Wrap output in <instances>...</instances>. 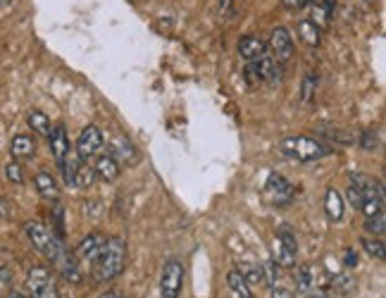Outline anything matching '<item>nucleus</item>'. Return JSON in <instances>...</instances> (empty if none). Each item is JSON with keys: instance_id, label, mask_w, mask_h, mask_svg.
<instances>
[{"instance_id": "f257e3e1", "label": "nucleus", "mask_w": 386, "mask_h": 298, "mask_svg": "<svg viewBox=\"0 0 386 298\" xmlns=\"http://www.w3.org/2000/svg\"><path fill=\"white\" fill-rule=\"evenodd\" d=\"M124 265H126V244L122 237H112L105 241L98 258L91 262V277H93L96 284L112 282L115 277L122 274Z\"/></svg>"}, {"instance_id": "f03ea898", "label": "nucleus", "mask_w": 386, "mask_h": 298, "mask_svg": "<svg viewBox=\"0 0 386 298\" xmlns=\"http://www.w3.org/2000/svg\"><path fill=\"white\" fill-rule=\"evenodd\" d=\"M277 148L282 155L291 158L296 163H315L320 158L329 155V145L313 136H286L279 141Z\"/></svg>"}, {"instance_id": "7ed1b4c3", "label": "nucleus", "mask_w": 386, "mask_h": 298, "mask_svg": "<svg viewBox=\"0 0 386 298\" xmlns=\"http://www.w3.org/2000/svg\"><path fill=\"white\" fill-rule=\"evenodd\" d=\"M24 232H26V237H29L31 246L51 262H55V258L65 251V246H62V241L53 234V230H48L46 225H41V222H36V220L26 222Z\"/></svg>"}, {"instance_id": "20e7f679", "label": "nucleus", "mask_w": 386, "mask_h": 298, "mask_svg": "<svg viewBox=\"0 0 386 298\" xmlns=\"http://www.w3.org/2000/svg\"><path fill=\"white\" fill-rule=\"evenodd\" d=\"M26 287H29L31 298H60L58 284H55V277L48 267H31L26 274Z\"/></svg>"}, {"instance_id": "39448f33", "label": "nucleus", "mask_w": 386, "mask_h": 298, "mask_svg": "<svg viewBox=\"0 0 386 298\" xmlns=\"http://www.w3.org/2000/svg\"><path fill=\"white\" fill-rule=\"evenodd\" d=\"M181 282H184V265L179 260H167L160 274V296L163 298H179Z\"/></svg>"}, {"instance_id": "423d86ee", "label": "nucleus", "mask_w": 386, "mask_h": 298, "mask_svg": "<svg viewBox=\"0 0 386 298\" xmlns=\"http://www.w3.org/2000/svg\"><path fill=\"white\" fill-rule=\"evenodd\" d=\"M103 143H105V136H103L101 127L88 124V127L79 134V138H76L74 150H76V155H79V160H91V158H96L103 150Z\"/></svg>"}, {"instance_id": "0eeeda50", "label": "nucleus", "mask_w": 386, "mask_h": 298, "mask_svg": "<svg viewBox=\"0 0 386 298\" xmlns=\"http://www.w3.org/2000/svg\"><path fill=\"white\" fill-rule=\"evenodd\" d=\"M265 196L270 198L272 205H286V203H291L293 196H296V189H293L286 177L272 172L268 177V184H265Z\"/></svg>"}, {"instance_id": "6e6552de", "label": "nucleus", "mask_w": 386, "mask_h": 298, "mask_svg": "<svg viewBox=\"0 0 386 298\" xmlns=\"http://www.w3.org/2000/svg\"><path fill=\"white\" fill-rule=\"evenodd\" d=\"M270 55L275 58L279 65L286 60H291V55H293V38H291V34L286 26H277L275 31H272V36H270Z\"/></svg>"}, {"instance_id": "1a4fd4ad", "label": "nucleus", "mask_w": 386, "mask_h": 298, "mask_svg": "<svg viewBox=\"0 0 386 298\" xmlns=\"http://www.w3.org/2000/svg\"><path fill=\"white\" fill-rule=\"evenodd\" d=\"M277 237H279V265L293 267L296 265V253H298L296 237H293L289 227H279Z\"/></svg>"}, {"instance_id": "9d476101", "label": "nucleus", "mask_w": 386, "mask_h": 298, "mask_svg": "<svg viewBox=\"0 0 386 298\" xmlns=\"http://www.w3.org/2000/svg\"><path fill=\"white\" fill-rule=\"evenodd\" d=\"M253 65H255V72H258V77H260V81H268L272 86L282 81V65H279L270 53L260 55Z\"/></svg>"}, {"instance_id": "9b49d317", "label": "nucleus", "mask_w": 386, "mask_h": 298, "mask_svg": "<svg viewBox=\"0 0 386 298\" xmlns=\"http://www.w3.org/2000/svg\"><path fill=\"white\" fill-rule=\"evenodd\" d=\"M105 239L103 234H88L86 239L81 241L79 248H76V258H81V260H86V262H93L98 258V253L103 251V246H105Z\"/></svg>"}, {"instance_id": "f8f14e48", "label": "nucleus", "mask_w": 386, "mask_h": 298, "mask_svg": "<svg viewBox=\"0 0 386 298\" xmlns=\"http://www.w3.org/2000/svg\"><path fill=\"white\" fill-rule=\"evenodd\" d=\"M268 53V43L258 36H243L238 41V55L245 60V62H255L260 55Z\"/></svg>"}, {"instance_id": "ddd939ff", "label": "nucleus", "mask_w": 386, "mask_h": 298, "mask_svg": "<svg viewBox=\"0 0 386 298\" xmlns=\"http://www.w3.org/2000/svg\"><path fill=\"white\" fill-rule=\"evenodd\" d=\"M55 267L60 269V274L65 277L69 282H81V269H79V262H76V255H72L65 248L58 258H55Z\"/></svg>"}, {"instance_id": "4468645a", "label": "nucleus", "mask_w": 386, "mask_h": 298, "mask_svg": "<svg viewBox=\"0 0 386 298\" xmlns=\"http://www.w3.org/2000/svg\"><path fill=\"white\" fill-rule=\"evenodd\" d=\"M48 141H51V150H53V155H55V163H62V158H65L69 153V138H67V131L62 124H58V127H53L51 129V134H48Z\"/></svg>"}, {"instance_id": "2eb2a0df", "label": "nucleus", "mask_w": 386, "mask_h": 298, "mask_svg": "<svg viewBox=\"0 0 386 298\" xmlns=\"http://www.w3.org/2000/svg\"><path fill=\"white\" fill-rule=\"evenodd\" d=\"M334 8H336V0H318V3H313V10H310V22H313V24L318 26V29L322 31L329 22H332Z\"/></svg>"}, {"instance_id": "dca6fc26", "label": "nucleus", "mask_w": 386, "mask_h": 298, "mask_svg": "<svg viewBox=\"0 0 386 298\" xmlns=\"http://www.w3.org/2000/svg\"><path fill=\"white\" fill-rule=\"evenodd\" d=\"M10 153L15 160H26V158H31L34 153H36V143H34L31 136L17 134L10 143Z\"/></svg>"}, {"instance_id": "f3484780", "label": "nucleus", "mask_w": 386, "mask_h": 298, "mask_svg": "<svg viewBox=\"0 0 386 298\" xmlns=\"http://www.w3.org/2000/svg\"><path fill=\"white\" fill-rule=\"evenodd\" d=\"M93 172H96L98 179H103V182H115V179L119 177V163L110 153L108 155H101L96 160Z\"/></svg>"}, {"instance_id": "a211bd4d", "label": "nucleus", "mask_w": 386, "mask_h": 298, "mask_svg": "<svg viewBox=\"0 0 386 298\" xmlns=\"http://www.w3.org/2000/svg\"><path fill=\"white\" fill-rule=\"evenodd\" d=\"M34 186H36L39 196L46 200H58V196H60L58 184H55V179L48 175V172H39V175L34 177Z\"/></svg>"}, {"instance_id": "6ab92c4d", "label": "nucleus", "mask_w": 386, "mask_h": 298, "mask_svg": "<svg viewBox=\"0 0 386 298\" xmlns=\"http://www.w3.org/2000/svg\"><path fill=\"white\" fill-rule=\"evenodd\" d=\"M227 287L234 294V298H253V291L248 287V282L243 279L241 269H231L227 274Z\"/></svg>"}, {"instance_id": "aec40b11", "label": "nucleus", "mask_w": 386, "mask_h": 298, "mask_svg": "<svg viewBox=\"0 0 386 298\" xmlns=\"http://www.w3.org/2000/svg\"><path fill=\"white\" fill-rule=\"evenodd\" d=\"M79 168H81L79 155H76L74 148H69V153L62 158V163H60L62 177H65V184L67 186H74V177H76V172H79Z\"/></svg>"}, {"instance_id": "412c9836", "label": "nucleus", "mask_w": 386, "mask_h": 298, "mask_svg": "<svg viewBox=\"0 0 386 298\" xmlns=\"http://www.w3.org/2000/svg\"><path fill=\"white\" fill-rule=\"evenodd\" d=\"M296 31H298V36H300L303 43H308L310 48H318L320 46V41H322L320 29L310 22V19H300L298 26H296Z\"/></svg>"}, {"instance_id": "4be33fe9", "label": "nucleus", "mask_w": 386, "mask_h": 298, "mask_svg": "<svg viewBox=\"0 0 386 298\" xmlns=\"http://www.w3.org/2000/svg\"><path fill=\"white\" fill-rule=\"evenodd\" d=\"M315 282H318V272H315V265H310V262L300 265V267H298V272H296V287H298L300 294L310 291Z\"/></svg>"}, {"instance_id": "5701e85b", "label": "nucleus", "mask_w": 386, "mask_h": 298, "mask_svg": "<svg viewBox=\"0 0 386 298\" xmlns=\"http://www.w3.org/2000/svg\"><path fill=\"white\" fill-rule=\"evenodd\" d=\"M327 215H329V220L332 222H339L343 217V196L336 189H329L327 191Z\"/></svg>"}, {"instance_id": "b1692460", "label": "nucleus", "mask_w": 386, "mask_h": 298, "mask_svg": "<svg viewBox=\"0 0 386 298\" xmlns=\"http://www.w3.org/2000/svg\"><path fill=\"white\" fill-rule=\"evenodd\" d=\"M112 158H119V160H124V163H134L136 160V150H134V145H131V141H126V138L119 136L117 141H115V148H112Z\"/></svg>"}, {"instance_id": "393cba45", "label": "nucleus", "mask_w": 386, "mask_h": 298, "mask_svg": "<svg viewBox=\"0 0 386 298\" xmlns=\"http://www.w3.org/2000/svg\"><path fill=\"white\" fill-rule=\"evenodd\" d=\"M26 122H29V127L36 131L41 136H48L51 134V120L46 117V113H41V110H31L29 117H26Z\"/></svg>"}, {"instance_id": "a878e982", "label": "nucleus", "mask_w": 386, "mask_h": 298, "mask_svg": "<svg viewBox=\"0 0 386 298\" xmlns=\"http://www.w3.org/2000/svg\"><path fill=\"white\" fill-rule=\"evenodd\" d=\"M318 74L315 72H308L305 77H303V84H300V101L303 103H310L313 101V96L315 91H318Z\"/></svg>"}, {"instance_id": "bb28decb", "label": "nucleus", "mask_w": 386, "mask_h": 298, "mask_svg": "<svg viewBox=\"0 0 386 298\" xmlns=\"http://www.w3.org/2000/svg\"><path fill=\"white\" fill-rule=\"evenodd\" d=\"M362 248L367 251V255H372V258L377 260H384L386 258V246L382 239H365L362 241Z\"/></svg>"}, {"instance_id": "cd10ccee", "label": "nucleus", "mask_w": 386, "mask_h": 298, "mask_svg": "<svg viewBox=\"0 0 386 298\" xmlns=\"http://www.w3.org/2000/svg\"><path fill=\"white\" fill-rule=\"evenodd\" d=\"M260 269H263L265 284H268V287H277V284H279V262L277 260H268Z\"/></svg>"}, {"instance_id": "c85d7f7f", "label": "nucleus", "mask_w": 386, "mask_h": 298, "mask_svg": "<svg viewBox=\"0 0 386 298\" xmlns=\"http://www.w3.org/2000/svg\"><path fill=\"white\" fill-rule=\"evenodd\" d=\"M93 179H96L93 168H88V165H81L79 172H76V177H74V186H79V189H88V186L93 184Z\"/></svg>"}, {"instance_id": "c756f323", "label": "nucleus", "mask_w": 386, "mask_h": 298, "mask_svg": "<svg viewBox=\"0 0 386 298\" xmlns=\"http://www.w3.org/2000/svg\"><path fill=\"white\" fill-rule=\"evenodd\" d=\"M384 212H379V215H372V217H367L365 220V230H367L370 234H375V237H382L384 234Z\"/></svg>"}, {"instance_id": "7c9ffc66", "label": "nucleus", "mask_w": 386, "mask_h": 298, "mask_svg": "<svg viewBox=\"0 0 386 298\" xmlns=\"http://www.w3.org/2000/svg\"><path fill=\"white\" fill-rule=\"evenodd\" d=\"M334 289L339 291V294H348V291L355 289V279L348 272H343V274H339L334 279Z\"/></svg>"}, {"instance_id": "2f4dec72", "label": "nucleus", "mask_w": 386, "mask_h": 298, "mask_svg": "<svg viewBox=\"0 0 386 298\" xmlns=\"http://www.w3.org/2000/svg\"><path fill=\"white\" fill-rule=\"evenodd\" d=\"M5 177H8L12 184H24V170H22V165H19V163L5 165Z\"/></svg>"}, {"instance_id": "473e14b6", "label": "nucleus", "mask_w": 386, "mask_h": 298, "mask_svg": "<svg viewBox=\"0 0 386 298\" xmlns=\"http://www.w3.org/2000/svg\"><path fill=\"white\" fill-rule=\"evenodd\" d=\"M320 134L325 136V138H329V141H336V143H350V141H353V136L343 134L341 129H336V131L334 129H322Z\"/></svg>"}, {"instance_id": "72a5a7b5", "label": "nucleus", "mask_w": 386, "mask_h": 298, "mask_svg": "<svg viewBox=\"0 0 386 298\" xmlns=\"http://www.w3.org/2000/svg\"><path fill=\"white\" fill-rule=\"evenodd\" d=\"M10 284H12V272L5 265H0V296H5L10 291Z\"/></svg>"}, {"instance_id": "f704fd0d", "label": "nucleus", "mask_w": 386, "mask_h": 298, "mask_svg": "<svg viewBox=\"0 0 386 298\" xmlns=\"http://www.w3.org/2000/svg\"><path fill=\"white\" fill-rule=\"evenodd\" d=\"M241 274H243V279L248 282V287H250V284H265L260 267H250V269H245V272H241Z\"/></svg>"}, {"instance_id": "c9c22d12", "label": "nucleus", "mask_w": 386, "mask_h": 298, "mask_svg": "<svg viewBox=\"0 0 386 298\" xmlns=\"http://www.w3.org/2000/svg\"><path fill=\"white\" fill-rule=\"evenodd\" d=\"M243 77H245V84H248V86H258V84H260V77H258L255 65H253V62H248V65H245Z\"/></svg>"}, {"instance_id": "e433bc0d", "label": "nucleus", "mask_w": 386, "mask_h": 298, "mask_svg": "<svg viewBox=\"0 0 386 298\" xmlns=\"http://www.w3.org/2000/svg\"><path fill=\"white\" fill-rule=\"evenodd\" d=\"M348 200H350V205L360 210V205H362V193L357 191L355 186H348Z\"/></svg>"}, {"instance_id": "4c0bfd02", "label": "nucleus", "mask_w": 386, "mask_h": 298, "mask_svg": "<svg viewBox=\"0 0 386 298\" xmlns=\"http://www.w3.org/2000/svg\"><path fill=\"white\" fill-rule=\"evenodd\" d=\"M313 0H282V5L286 10H300V8H305V5H310Z\"/></svg>"}, {"instance_id": "58836bf2", "label": "nucleus", "mask_w": 386, "mask_h": 298, "mask_svg": "<svg viewBox=\"0 0 386 298\" xmlns=\"http://www.w3.org/2000/svg\"><path fill=\"white\" fill-rule=\"evenodd\" d=\"M272 298H296V294H293L291 289H284V287H272Z\"/></svg>"}, {"instance_id": "ea45409f", "label": "nucleus", "mask_w": 386, "mask_h": 298, "mask_svg": "<svg viewBox=\"0 0 386 298\" xmlns=\"http://www.w3.org/2000/svg\"><path fill=\"white\" fill-rule=\"evenodd\" d=\"M234 3H236V0H220V15L229 17L231 10H234Z\"/></svg>"}, {"instance_id": "a19ab883", "label": "nucleus", "mask_w": 386, "mask_h": 298, "mask_svg": "<svg viewBox=\"0 0 386 298\" xmlns=\"http://www.w3.org/2000/svg\"><path fill=\"white\" fill-rule=\"evenodd\" d=\"M372 136H375L372 131H365V136H362V148H365V150H375L377 138H372Z\"/></svg>"}, {"instance_id": "79ce46f5", "label": "nucleus", "mask_w": 386, "mask_h": 298, "mask_svg": "<svg viewBox=\"0 0 386 298\" xmlns=\"http://www.w3.org/2000/svg\"><path fill=\"white\" fill-rule=\"evenodd\" d=\"M343 262H346V267H355L357 265V253L353 251V248H348L346 255H343Z\"/></svg>"}, {"instance_id": "37998d69", "label": "nucleus", "mask_w": 386, "mask_h": 298, "mask_svg": "<svg viewBox=\"0 0 386 298\" xmlns=\"http://www.w3.org/2000/svg\"><path fill=\"white\" fill-rule=\"evenodd\" d=\"M10 215V205H8V200L5 198H0V220H5Z\"/></svg>"}, {"instance_id": "c03bdc74", "label": "nucleus", "mask_w": 386, "mask_h": 298, "mask_svg": "<svg viewBox=\"0 0 386 298\" xmlns=\"http://www.w3.org/2000/svg\"><path fill=\"white\" fill-rule=\"evenodd\" d=\"M101 298H124V296H122V291H117V289H110L108 294H103Z\"/></svg>"}, {"instance_id": "a18cd8bd", "label": "nucleus", "mask_w": 386, "mask_h": 298, "mask_svg": "<svg viewBox=\"0 0 386 298\" xmlns=\"http://www.w3.org/2000/svg\"><path fill=\"white\" fill-rule=\"evenodd\" d=\"M8 298H26V296L24 294H10Z\"/></svg>"}, {"instance_id": "49530a36", "label": "nucleus", "mask_w": 386, "mask_h": 298, "mask_svg": "<svg viewBox=\"0 0 386 298\" xmlns=\"http://www.w3.org/2000/svg\"><path fill=\"white\" fill-rule=\"evenodd\" d=\"M310 298H327L325 294H315V296H310Z\"/></svg>"}, {"instance_id": "de8ad7c7", "label": "nucleus", "mask_w": 386, "mask_h": 298, "mask_svg": "<svg viewBox=\"0 0 386 298\" xmlns=\"http://www.w3.org/2000/svg\"><path fill=\"white\" fill-rule=\"evenodd\" d=\"M5 3H8V0H0V5H5Z\"/></svg>"}]
</instances>
